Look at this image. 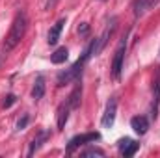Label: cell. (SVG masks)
<instances>
[{
	"mask_svg": "<svg viewBox=\"0 0 160 158\" xmlns=\"http://www.w3.org/2000/svg\"><path fill=\"white\" fill-rule=\"evenodd\" d=\"M118 149H119V153L125 158H128V156H134L136 155V151L140 149V143H136L130 138H123V140L118 141Z\"/></svg>",
	"mask_w": 160,
	"mask_h": 158,
	"instance_id": "obj_6",
	"label": "cell"
},
{
	"mask_svg": "<svg viewBox=\"0 0 160 158\" xmlns=\"http://www.w3.org/2000/svg\"><path fill=\"white\" fill-rule=\"evenodd\" d=\"M43 95H45V78L38 77L34 82V87H32V99L39 101V99H43Z\"/></svg>",
	"mask_w": 160,
	"mask_h": 158,
	"instance_id": "obj_14",
	"label": "cell"
},
{
	"mask_svg": "<svg viewBox=\"0 0 160 158\" xmlns=\"http://www.w3.org/2000/svg\"><path fill=\"white\" fill-rule=\"evenodd\" d=\"M28 121H30L28 116H22V119H19V121H17V130H24V128H26V125H28Z\"/></svg>",
	"mask_w": 160,
	"mask_h": 158,
	"instance_id": "obj_17",
	"label": "cell"
},
{
	"mask_svg": "<svg viewBox=\"0 0 160 158\" xmlns=\"http://www.w3.org/2000/svg\"><path fill=\"white\" fill-rule=\"evenodd\" d=\"M26 26H28L26 13H24V11H19L17 17H15V21L11 22V28H9V32H8L6 39H4V48H6V50H13V48L21 43V39H22L24 34H26Z\"/></svg>",
	"mask_w": 160,
	"mask_h": 158,
	"instance_id": "obj_1",
	"label": "cell"
},
{
	"mask_svg": "<svg viewBox=\"0 0 160 158\" xmlns=\"http://www.w3.org/2000/svg\"><path fill=\"white\" fill-rule=\"evenodd\" d=\"M127 39H128V36H123V39L119 41V45H118V48H116V54H114V60H112V69H110V73H112V78H119L121 75V69H123V60H125V52H127Z\"/></svg>",
	"mask_w": 160,
	"mask_h": 158,
	"instance_id": "obj_3",
	"label": "cell"
},
{
	"mask_svg": "<svg viewBox=\"0 0 160 158\" xmlns=\"http://www.w3.org/2000/svg\"><path fill=\"white\" fill-rule=\"evenodd\" d=\"M63 24H65V19H60L52 28H50V32H48V45H56L58 39H60V34H62V30H63Z\"/></svg>",
	"mask_w": 160,
	"mask_h": 158,
	"instance_id": "obj_10",
	"label": "cell"
},
{
	"mask_svg": "<svg viewBox=\"0 0 160 158\" xmlns=\"http://www.w3.org/2000/svg\"><path fill=\"white\" fill-rule=\"evenodd\" d=\"M80 156L88 158V156H104V151L102 149H97V147H91V149H86V151H82L80 153Z\"/></svg>",
	"mask_w": 160,
	"mask_h": 158,
	"instance_id": "obj_16",
	"label": "cell"
},
{
	"mask_svg": "<svg viewBox=\"0 0 160 158\" xmlns=\"http://www.w3.org/2000/svg\"><path fill=\"white\" fill-rule=\"evenodd\" d=\"M15 101H17V99H15V95H8V97L4 99V102H2V106H4V108H9V106H11V104H13Z\"/></svg>",
	"mask_w": 160,
	"mask_h": 158,
	"instance_id": "obj_18",
	"label": "cell"
},
{
	"mask_svg": "<svg viewBox=\"0 0 160 158\" xmlns=\"http://www.w3.org/2000/svg\"><path fill=\"white\" fill-rule=\"evenodd\" d=\"M99 138H101L99 132H88V134L75 136V138H71V141H69V145H67V153H75L78 147L86 145V143H93V141H97Z\"/></svg>",
	"mask_w": 160,
	"mask_h": 158,
	"instance_id": "obj_4",
	"label": "cell"
},
{
	"mask_svg": "<svg viewBox=\"0 0 160 158\" xmlns=\"http://www.w3.org/2000/svg\"><path fill=\"white\" fill-rule=\"evenodd\" d=\"M48 136H50V132L43 130V132H39V134H38V138H34V140H32L30 149H28V156H32V155L39 149L41 145H43V141H47V140H48Z\"/></svg>",
	"mask_w": 160,
	"mask_h": 158,
	"instance_id": "obj_11",
	"label": "cell"
},
{
	"mask_svg": "<svg viewBox=\"0 0 160 158\" xmlns=\"http://www.w3.org/2000/svg\"><path fill=\"white\" fill-rule=\"evenodd\" d=\"M69 112H71V106L69 104H60L58 106V128L60 130L65 128V123L69 119Z\"/></svg>",
	"mask_w": 160,
	"mask_h": 158,
	"instance_id": "obj_13",
	"label": "cell"
},
{
	"mask_svg": "<svg viewBox=\"0 0 160 158\" xmlns=\"http://www.w3.org/2000/svg\"><path fill=\"white\" fill-rule=\"evenodd\" d=\"M130 126H132V130L136 134L143 136L149 130V121H147V117H143V116H136V117L130 119Z\"/></svg>",
	"mask_w": 160,
	"mask_h": 158,
	"instance_id": "obj_8",
	"label": "cell"
},
{
	"mask_svg": "<svg viewBox=\"0 0 160 158\" xmlns=\"http://www.w3.org/2000/svg\"><path fill=\"white\" fill-rule=\"evenodd\" d=\"M116 112H118V101H116V97H112V99L108 101V104H106L104 116L101 119V123H102L104 128H110V126L114 125V121H116Z\"/></svg>",
	"mask_w": 160,
	"mask_h": 158,
	"instance_id": "obj_5",
	"label": "cell"
},
{
	"mask_svg": "<svg viewBox=\"0 0 160 158\" xmlns=\"http://www.w3.org/2000/svg\"><path fill=\"white\" fill-rule=\"evenodd\" d=\"M67 58H69V50H67L65 47H60V48H56V50L50 54V62H52V63H56V65L65 63V62H67Z\"/></svg>",
	"mask_w": 160,
	"mask_h": 158,
	"instance_id": "obj_12",
	"label": "cell"
},
{
	"mask_svg": "<svg viewBox=\"0 0 160 158\" xmlns=\"http://www.w3.org/2000/svg\"><path fill=\"white\" fill-rule=\"evenodd\" d=\"M158 4H160V0H134L132 9H134V15L136 17H142V15H145L149 9H153Z\"/></svg>",
	"mask_w": 160,
	"mask_h": 158,
	"instance_id": "obj_7",
	"label": "cell"
},
{
	"mask_svg": "<svg viewBox=\"0 0 160 158\" xmlns=\"http://www.w3.org/2000/svg\"><path fill=\"white\" fill-rule=\"evenodd\" d=\"M88 60H89V54H88V50H84V54L73 63V67H69L67 71L60 73V77H58V86H65V84H69V82L78 80L80 73H82V67H84V63H86Z\"/></svg>",
	"mask_w": 160,
	"mask_h": 158,
	"instance_id": "obj_2",
	"label": "cell"
},
{
	"mask_svg": "<svg viewBox=\"0 0 160 158\" xmlns=\"http://www.w3.org/2000/svg\"><path fill=\"white\" fill-rule=\"evenodd\" d=\"M88 32H89V26H88L86 22H84V24H80V26H78V34H80V36H86Z\"/></svg>",
	"mask_w": 160,
	"mask_h": 158,
	"instance_id": "obj_19",
	"label": "cell"
},
{
	"mask_svg": "<svg viewBox=\"0 0 160 158\" xmlns=\"http://www.w3.org/2000/svg\"><path fill=\"white\" fill-rule=\"evenodd\" d=\"M80 101H82V84L77 82L75 89L71 91V95H69V99H67V104L71 106V110H77L80 106Z\"/></svg>",
	"mask_w": 160,
	"mask_h": 158,
	"instance_id": "obj_9",
	"label": "cell"
},
{
	"mask_svg": "<svg viewBox=\"0 0 160 158\" xmlns=\"http://www.w3.org/2000/svg\"><path fill=\"white\" fill-rule=\"evenodd\" d=\"M158 102H160V78H157V82H155V95H153V106H151L153 119H157V116H158Z\"/></svg>",
	"mask_w": 160,
	"mask_h": 158,
	"instance_id": "obj_15",
	"label": "cell"
}]
</instances>
